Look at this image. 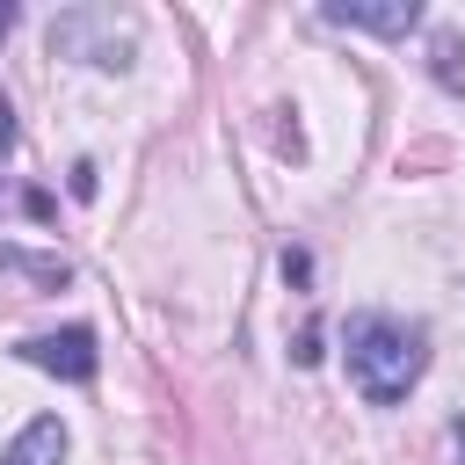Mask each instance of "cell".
Instances as JSON below:
<instances>
[{
    "label": "cell",
    "instance_id": "8",
    "mask_svg": "<svg viewBox=\"0 0 465 465\" xmlns=\"http://www.w3.org/2000/svg\"><path fill=\"white\" fill-rule=\"evenodd\" d=\"M7 153H15V102L0 94V160H7Z\"/></svg>",
    "mask_w": 465,
    "mask_h": 465
},
{
    "label": "cell",
    "instance_id": "2",
    "mask_svg": "<svg viewBox=\"0 0 465 465\" xmlns=\"http://www.w3.org/2000/svg\"><path fill=\"white\" fill-rule=\"evenodd\" d=\"M51 51L102 65V73H124L131 65V22L116 7H65V15H51Z\"/></svg>",
    "mask_w": 465,
    "mask_h": 465
},
{
    "label": "cell",
    "instance_id": "3",
    "mask_svg": "<svg viewBox=\"0 0 465 465\" xmlns=\"http://www.w3.org/2000/svg\"><path fill=\"white\" fill-rule=\"evenodd\" d=\"M15 356H22V363H36V371H51V378H65V385H87V378L102 371V356H94V334H87V327L29 334V341H22Z\"/></svg>",
    "mask_w": 465,
    "mask_h": 465
},
{
    "label": "cell",
    "instance_id": "7",
    "mask_svg": "<svg viewBox=\"0 0 465 465\" xmlns=\"http://www.w3.org/2000/svg\"><path fill=\"white\" fill-rule=\"evenodd\" d=\"M458 51H465V44L443 29V36H436V80H443V87H458V80H465V73H458Z\"/></svg>",
    "mask_w": 465,
    "mask_h": 465
},
{
    "label": "cell",
    "instance_id": "9",
    "mask_svg": "<svg viewBox=\"0 0 465 465\" xmlns=\"http://www.w3.org/2000/svg\"><path fill=\"white\" fill-rule=\"evenodd\" d=\"M7 29H15V7H0V36H7Z\"/></svg>",
    "mask_w": 465,
    "mask_h": 465
},
{
    "label": "cell",
    "instance_id": "4",
    "mask_svg": "<svg viewBox=\"0 0 465 465\" xmlns=\"http://www.w3.org/2000/svg\"><path fill=\"white\" fill-rule=\"evenodd\" d=\"M320 15H327L334 29H371V36H407V29L421 22L414 0H327Z\"/></svg>",
    "mask_w": 465,
    "mask_h": 465
},
{
    "label": "cell",
    "instance_id": "1",
    "mask_svg": "<svg viewBox=\"0 0 465 465\" xmlns=\"http://www.w3.org/2000/svg\"><path fill=\"white\" fill-rule=\"evenodd\" d=\"M341 349H349V385L371 407H400L429 371V334L414 320H400V312H356Z\"/></svg>",
    "mask_w": 465,
    "mask_h": 465
},
{
    "label": "cell",
    "instance_id": "5",
    "mask_svg": "<svg viewBox=\"0 0 465 465\" xmlns=\"http://www.w3.org/2000/svg\"><path fill=\"white\" fill-rule=\"evenodd\" d=\"M58 458H65V421H58V414H36V421L7 443L0 465H58Z\"/></svg>",
    "mask_w": 465,
    "mask_h": 465
},
{
    "label": "cell",
    "instance_id": "6",
    "mask_svg": "<svg viewBox=\"0 0 465 465\" xmlns=\"http://www.w3.org/2000/svg\"><path fill=\"white\" fill-rule=\"evenodd\" d=\"M0 269H15V276H29V283H44V291H58L73 269L58 262V254H22V247H0Z\"/></svg>",
    "mask_w": 465,
    "mask_h": 465
}]
</instances>
